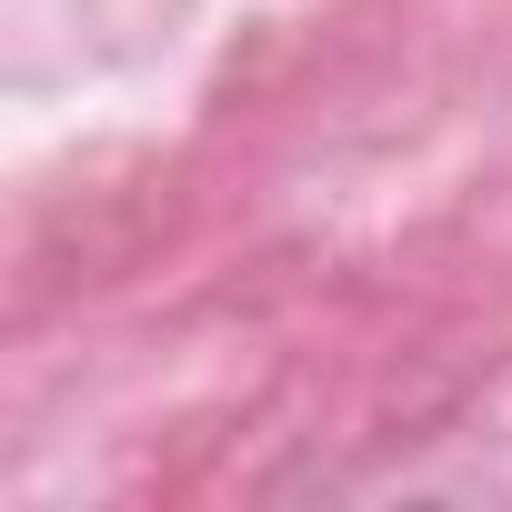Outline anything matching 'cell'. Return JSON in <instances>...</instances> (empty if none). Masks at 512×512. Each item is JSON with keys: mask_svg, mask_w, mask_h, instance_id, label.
Segmentation results:
<instances>
[]
</instances>
